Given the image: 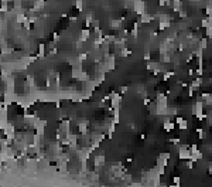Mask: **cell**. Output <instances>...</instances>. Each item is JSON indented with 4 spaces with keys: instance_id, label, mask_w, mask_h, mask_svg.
Listing matches in <instances>:
<instances>
[{
    "instance_id": "6da1fadb",
    "label": "cell",
    "mask_w": 212,
    "mask_h": 187,
    "mask_svg": "<svg viewBox=\"0 0 212 187\" xmlns=\"http://www.w3.org/2000/svg\"><path fill=\"white\" fill-rule=\"evenodd\" d=\"M133 10H134L139 16L147 13L146 1H144V0H133Z\"/></svg>"
},
{
    "instance_id": "7a4b0ae2",
    "label": "cell",
    "mask_w": 212,
    "mask_h": 187,
    "mask_svg": "<svg viewBox=\"0 0 212 187\" xmlns=\"http://www.w3.org/2000/svg\"><path fill=\"white\" fill-rule=\"evenodd\" d=\"M178 159H181V160H189L191 159V147L188 145L178 146Z\"/></svg>"
},
{
    "instance_id": "3957f363",
    "label": "cell",
    "mask_w": 212,
    "mask_h": 187,
    "mask_svg": "<svg viewBox=\"0 0 212 187\" xmlns=\"http://www.w3.org/2000/svg\"><path fill=\"white\" fill-rule=\"evenodd\" d=\"M175 123L178 125V128L181 130H185L188 129V122L184 119V118H181V116H177V119H175Z\"/></svg>"
},
{
    "instance_id": "277c9868",
    "label": "cell",
    "mask_w": 212,
    "mask_h": 187,
    "mask_svg": "<svg viewBox=\"0 0 212 187\" xmlns=\"http://www.w3.org/2000/svg\"><path fill=\"white\" fill-rule=\"evenodd\" d=\"M154 18H155L154 16H151V14H148V13H144V14H141V16H140V23L147 24V23H151Z\"/></svg>"
},
{
    "instance_id": "5b68a950",
    "label": "cell",
    "mask_w": 212,
    "mask_h": 187,
    "mask_svg": "<svg viewBox=\"0 0 212 187\" xmlns=\"http://www.w3.org/2000/svg\"><path fill=\"white\" fill-rule=\"evenodd\" d=\"M105 164V156L100 155V156H96L95 157V167L98 169V167H102Z\"/></svg>"
},
{
    "instance_id": "8992f818",
    "label": "cell",
    "mask_w": 212,
    "mask_h": 187,
    "mask_svg": "<svg viewBox=\"0 0 212 187\" xmlns=\"http://www.w3.org/2000/svg\"><path fill=\"white\" fill-rule=\"evenodd\" d=\"M89 30L88 28H85V30H82L81 36H79V41H82V43H86V41L89 40Z\"/></svg>"
},
{
    "instance_id": "52a82bcc",
    "label": "cell",
    "mask_w": 212,
    "mask_h": 187,
    "mask_svg": "<svg viewBox=\"0 0 212 187\" xmlns=\"http://www.w3.org/2000/svg\"><path fill=\"white\" fill-rule=\"evenodd\" d=\"M182 9V0H172V10L179 11Z\"/></svg>"
},
{
    "instance_id": "ba28073f",
    "label": "cell",
    "mask_w": 212,
    "mask_h": 187,
    "mask_svg": "<svg viewBox=\"0 0 212 187\" xmlns=\"http://www.w3.org/2000/svg\"><path fill=\"white\" fill-rule=\"evenodd\" d=\"M201 85H202V78H201V77L195 78L194 81L191 82V87H192V88H199Z\"/></svg>"
},
{
    "instance_id": "9c48e42d",
    "label": "cell",
    "mask_w": 212,
    "mask_h": 187,
    "mask_svg": "<svg viewBox=\"0 0 212 187\" xmlns=\"http://www.w3.org/2000/svg\"><path fill=\"white\" fill-rule=\"evenodd\" d=\"M174 128H175V123L172 122H164V130H167V132H171V130H174Z\"/></svg>"
},
{
    "instance_id": "30bf717a",
    "label": "cell",
    "mask_w": 212,
    "mask_h": 187,
    "mask_svg": "<svg viewBox=\"0 0 212 187\" xmlns=\"http://www.w3.org/2000/svg\"><path fill=\"white\" fill-rule=\"evenodd\" d=\"M122 26V20H112L110 21V28H119Z\"/></svg>"
},
{
    "instance_id": "8fae6325",
    "label": "cell",
    "mask_w": 212,
    "mask_h": 187,
    "mask_svg": "<svg viewBox=\"0 0 212 187\" xmlns=\"http://www.w3.org/2000/svg\"><path fill=\"white\" fill-rule=\"evenodd\" d=\"M131 36H133V37H137V36H139V23H134V24H133Z\"/></svg>"
},
{
    "instance_id": "7c38bea8",
    "label": "cell",
    "mask_w": 212,
    "mask_h": 187,
    "mask_svg": "<svg viewBox=\"0 0 212 187\" xmlns=\"http://www.w3.org/2000/svg\"><path fill=\"white\" fill-rule=\"evenodd\" d=\"M206 47H208V40H206V38H201V40H199V48L205 50Z\"/></svg>"
},
{
    "instance_id": "4fadbf2b",
    "label": "cell",
    "mask_w": 212,
    "mask_h": 187,
    "mask_svg": "<svg viewBox=\"0 0 212 187\" xmlns=\"http://www.w3.org/2000/svg\"><path fill=\"white\" fill-rule=\"evenodd\" d=\"M171 77H174V71H168V73H164L163 74V80H164V81L170 80Z\"/></svg>"
},
{
    "instance_id": "5bb4252c",
    "label": "cell",
    "mask_w": 212,
    "mask_h": 187,
    "mask_svg": "<svg viewBox=\"0 0 212 187\" xmlns=\"http://www.w3.org/2000/svg\"><path fill=\"white\" fill-rule=\"evenodd\" d=\"M170 4H171L170 0H160V1H158V6H161V7H164V6H170Z\"/></svg>"
},
{
    "instance_id": "9a60e30c",
    "label": "cell",
    "mask_w": 212,
    "mask_h": 187,
    "mask_svg": "<svg viewBox=\"0 0 212 187\" xmlns=\"http://www.w3.org/2000/svg\"><path fill=\"white\" fill-rule=\"evenodd\" d=\"M201 26H202L204 28L209 27V20H208V17H206V18H202V20H201Z\"/></svg>"
},
{
    "instance_id": "2e32d148",
    "label": "cell",
    "mask_w": 212,
    "mask_h": 187,
    "mask_svg": "<svg viewBox=\"0 0 212 187\" xmlns=\"http://www.w3.org/2000/svg\"><path fill=\"white\" fill-rule=\"evenodd\" d=\"M196 133L199 135V138H201V139H204V138H205V136H204V135H205L204 129H201V128H198V129H196Z\"/></svg>"
},
{
    "instance_id": "e0dca14e",
    "label": "cell",
    "mask_w": 212,
    "mask_h": 187,
    "mask_svg": "<svg viewBox=\"0 0 212 187\" xmlns=\"http://www.w3.org/2000/svg\"><path fill=\"white\" fill-rule=\"evenodd\" d=\"M178 13H179V17H181V18H185V17H187V13H185V10H182V9L179 10Z\"/></svg>"
},
{
    "instance_id": "ac0fdd59",
    "label": "cell",
    "mask_w": 212,
    "mask_h": 187,
    "mask_svg": "<svg viewBox=\"0 0 212 187\" xmlns=\"http://www.w3.org/2000/svg\"><path fill=\"white\" fill-rule=\"evenodd\" d=\"M202 74H204V70H202V67H199V68L196 70V75H198V77H202Z\"/></svg>"
},
{
    "instance_id": "d6986e66",
    "label": "cell",
    "mask_w": 212,
    "mask_h": 187,
    "mask_svg": "<svg viewBox=\"0 0 212 187\" xmlns=\"http://www.w3.org/2000/svg\"><path fill=\"white\" fill-rule=\"evenodd\" d=\"M179 183H181V179L179 177H174V186H179Z\"/></svg>"
},
{
    "instance_id": "ffe728a7",
    "label": "cell",
    "mask_w": 212,
    "mask_h": 187,
    "mask_svg": "<svg viewBox=\"0 0 212 187\" xmlns=\"http://www.w3.org/2000/svg\"><path fill=\"white\" fill-rule=\"evenodd\" d=\"M126 92H127V87H122V88H120V94H126Z\"/></svg>"
},
{
    "instance_id": "44dd1931",
    "label": "cell",
    "mask_w": 212,
    "mask_h": 187,
    "mask_svg": "<svg viewBox=\"0 0 212 187\" xmlns=\"http://www.w3.org/2000/svg\"><path fill=\"white\" fill-rule=\"evenodd\" d=\"M144 60H146V61H150V54H148V53L144 55Z\"/></svg>"
},
{
    "instance_id": "7402d4cb",
    "label": "cell",
    "mask_w": 212,
    "mask_h": 187,
    "mask_svg": "<svg viewBox=\"0 0 212 187\" xmlns=\"http://www.w3.org/2000/svg\"><path fill=\"white\" fill-rule=\"evenodd\" d=\"M211 91H212V80H211Z\"/></svg>"
},
{
    "instance_id": "603a6c76",
    "label": "cell",
    "mask_w": 212,
    "mask_h": 187,
    "mask_svg": "<svg viewBox=\"0 0 212 187\" xmlns=\"http://www.w3.org/2000/svg\"><path fill=\"white\" fill-rule=\"evenodd\" d=\"M211 159H212V150H211Z\"/></svg>"
},
{
    "instance_id": "cb8c5ba5",
    "label": "cell",
    "mask_w": 212,
    "mask_h": 187,
    "mask_svg": "<svg viewBox=\"0 0 212 187\" xmlns=\"http://www.w3.org/2000/svg\"><path fill=\"white\" fill-rule=\"evenodd\" d=\"M211 135H212V126H211Z\"/></svg>"
}]
</instances>
